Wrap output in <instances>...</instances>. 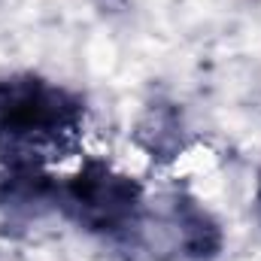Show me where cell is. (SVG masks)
<instances>
[{"label": "cell", "mask_w": 261, "mask_h": 261, "mask_svg": "<svg viewBox=\"0 0 261 261\" xmlns=\"http://www.w3.org/2000/svg\"><path fill=\"white\" fill-rule=\"evenodd\" d=\"M85 100L37 73L0 79V164L6 170H43L67 158L82 134Z\"/></svg>", "instance_id": "1"}, {"label": "cell", "mask_w": 261, "mask_h": 261, "mask_svg": "<svg viewBox=\"0 0 261 261\" xmlns=\"http://www.w3.org/2000/svg\"><path fill=\"white\" fill-rule=\"evenodd\" d=\"M49 210L61 213L76 228L110 237V240H137L146 200L143 186L116 170L103 158H85L82 167L52 182Z\"/></svg>", "instance_id": "2"}, {"label": "cell", "mask_w": 261, "mask_h": 261, "mask_svg": "<svg viewBox=\"0 0 261 261\" xmlns=\"http://www.w3.org/2000/svg\"><path fill=\"white\" fill-rule=\"evenodd\" d=\"M155 231L176 255L192 261L216 258L222 249L219 222L189 192H173L167 197V210L155 216Z\"/></svg>", "instance_id": "3"}, {"label": "cell", "mask_w": 261, "mask_h": 261, "mask_svg": "<svg viewBox=\"0 0 261 261\" xmlns=\"http://www.w3.org/2000/svg\"><path fill=\"white\" fill-rule=\"evenodd\" d=\"M255 200H258V210H261V182H258V195H255Z\"/></svg>", "instance_id": "4"}]
</instances>
